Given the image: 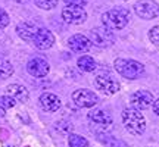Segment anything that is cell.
Here are the masks:
<instances>
[{
	"mask_svg": "<svg viewBox=\"0 0 159 147\" xmlns=\"http://www.w3.org/2000/svg\"><path fill=\"white\" fill-rule=\"evenodd\" d=\"M121 118H122V125L125 127V130L134 136H140L146 128V119L143 116V113L134 108L124 109Z\"/></svg>",
	"mask_w": 159,
	"mask_h": 147,
	"instance_id": "1",
	"label": "cell"
},
{
	"mask_svg": "<svg viewBox=\"0 0 159 147\" xmlns=\"http://www.w3.org/2000/svg\"><path fill=\"white\" fill-rule=\"evenodd\" d=\"M130 21V12L124 7H114L102 15L103 27L108 29H122Z\"/></svg>",
	"mask_w": 159,
	"mask_h": 147,
	"instance_id": "2",
	"label": "cell"
},
{
	"mask_svg": "<svg viewBox=\"0 0 159 147\" xmlns=\"http://www.w3.org/2000/svg\"><path fill=\"white\" fill-rule=\"evenodd\" d=\"M114 66L115 71L127 79H137L144 74V65L134 59H116Z\"/></svg>",
	"mask_w": 159,
	"mask_h": 147,
	"instance_id": "3",
	"label": "cell"
},
{
	"mask_svg": "<svg viewBox=\"0 0 159 147\" xmlns=\"http://www.w3.org/2000/svg\"><path fill=\"white\" fill-rule=\"evenodd\" d=\"M89 40H90L91 44L97 46L100 49H106V47L114 44L115 35L106 27H97V28H93L89 33Z\"/></svg>",
	"mask_w": 159,
	"mask_h": 147,
	"instance_id": "4",
	"label": "cell"
},
{
	"mask_svg": "<svg viewBox=\"0 0 159 147\" xmlns=\"http://www.w3.org/2000/svg\"><path fill=\"white\" fill-rule=\"evenodd\" d=\"M134 12L142 19H155L159 16V3L155 0H139L134 3Z\"/></svg>",
	"mask_w": 159,
	"mask_h": 147,
	"instance_id": "5",
	"label": "cell"
},
{
	"mask_svg": "<svg viewBox=\"0 0 159 147\" xmlns=\"http://www.w3.org/2000/svg\"><path fill=\"white\" fill-rule=\"evenodd\" d=\"M94 85L96 88L103 94H108V96H112L115 93H118L121 90V85L114 77L111 75H106V74H99L96 78H94Z\"/></svg>",
	"mask_w": 159,
	"mask_h": 147,
	"instance_id": "6",
	"label": "cell"
},
{
	"mask_svg": "<svg viewBox=\"0 0 159 147\" xmlns=\"http://www.w3.org/2000/svg\"><path fill=\"white\" fill-rule=\"evenodd\" d=\"M72 102L78 106V108H93L97 105V96L96 93H93L91 90H87V88H80V90H75L72 93Z\"/></svg>",
	"mask_w": 159,
	"mask_h": 147,
	"instance_id": "7",
	"label": "cell"
},
{
	"mask_svg": "<svg viewBox=\"0 0 159 147\" xmlns=\"http://www.w3.org/2000/svg\"><path fill=\"white\" fill-rule=\"evenodd\" d=\"M62 19L71 25H80L85 22L87 12L84 11V7H80V6H66L62 11Z\"/></svg>",
	"mask_w": 159,
	"mask_h": 147,
	"instance_id": "8",
	"label": "cell"
},
{
	"mask_svg": "<svg viewBox=\"0 0 159 147\" xmlns=\"http://www.w3.org/2000/svg\"><path fill=\"white\" fill-rule=\"evenodd\" d=\"M33 44L37 49H50L55 44V35L50 29L47 28H35V33L33 35Z\"/></svg>",
	"mask_w": 159,
	"mask_h": 147,
	"instance_id": "9",
	"label": "cell"
},
{
	"mask_svg": "<svg viewBox=\"0 0 159 147\" xmlns=\"http://www.w3.org/2000/svg\"><path fill=\"white\" fill-rule=\"evenodd\" d=\"M27 71H28V74H31L33 77H35V78H43V77H46V75L49 74L50 65H49V62L46 60L44 57L37 56V57H33V59L27 63Z\"/></svg>",
	"mask_w": 159,
	"mask_h": 147,
	"instance_id": "10",
	"label": "cell"
},
{
	"mask_svg": "<svg viewBox=\"0 0 159 147\" xmlns=\"http://www.w3.org/2000/svg\"><path fill=\"white\" fill-rule=\"evenodd\" d=\"M133 108L137 110H143V109H148L152 102H153V96L152 93L148 90H139L136 93H133V96L130 99Z\"/></svg>",
	"mask_w": 159,
	"mask_h": 147,
	"instance_id": "11",
	"label": "cell"
},
{
	"mask_svg": "<svg viewBox=\"0 0 159 147\" xmlns=\"http://www.w3.org/2000/svg\"><path fill=\"white\" fill-rule=\"evenodd\" d=\"M68 46L71 50L78 51V53H85V51L90 50L91 43L89 37H85L83 34H74L68 40Z\"/></svg>",
	"mask_w": 159,
	"mask_h": 147,
	"instance_id": "12",
	"label": "cell"
},
{
	"mask_svg": "<svg viewBox=\"0 0 159 147\" xmlns=\"http://www.w3.org/2000/svg\"><path fill=\"white\" fill-rule=\"evenodd\" d=\"M40 105H41V108L47 110V112H56L57 109H61L62 106V102H61V99L56 96V94H53V93H43L41 96H40Z\"/></svg>",
	"mask_w": 159,
	"mask_h": 147,
	"instance_id": "13",
	"label": "cell"
},
{
	"mask_svg": "<svg viewBox=\"0 0 159 147\" xmlns=\"http://www.w3.org/2000/svg\"><path fill=\"white\" fill-rule=\"evenodd\" d=\"M6 94L9 97H12L16 103H25L30 97L28 90L24 85H19V84H11L6 88Z\"/></svg>",
	"mask_w": 159,
	"mask_h": 147,
	"instance_id": "14",
	"label": "cell"
},
{
	"mask_svg": "<svg viewBox=\"0 0 159 147\" xmlns=\"http://www.w3.org/2000/svg\"><path fill=\"white\" fill-rule=\"evenodd\" d=\"M89 119H90L93 124H97V125H111L112 124V115L103 109H91L89 112Z\"/></svg>",
	"mask_w": 159,
	"mask_h": 147,
	"instance_id": "15",
	"label": "cell"
},
{
	"mask_svg": "<svg viewBox=\"0 0 159 147\" xmlns=\"http://www.w3.org/2000/svg\"><path fill=\"white\" fill-rule=\"evenodd\" d=\"M16 33L24 41H31V40H33V35H34V33H35V27L30 22H21L16 27Z\"/></svg>",
	"mask_w": 159,
	"mask_h": 147,
	"instance_id": "16",
	"label": "cell"
},
{
	"mask_svg": "<svg viewBox=\"0 0 159 147\" xmlns=\"http://www.w3.org/2000/svg\"><path fill=\"white\" fill-rule=\"evenodd\" d=\"M78 68L81 71H84V72H91V71H94L96 69V62H94V59L91 56H81L78 59Z\"/></svg>",
	"mask_w": 159,
	"mask_h": 147,
	"instance_id": "17",
	"label": "cell"
},
{
	"mask_svg": "<svg viewBox=\"0 0 159 147\" xmlns=\"http://www.w3.org/2000/svg\"><path fill=\"white\" fill-rule=\"evenodd\" d=\"M13 74V65L6 59H0V78L6 79Z\"/></svg>",
	"mask_w": 159,
	"mask_h": 147,
	"instance_id": "18",
	"label": "cell"
},
{
	"mask_svg": "<svg viewBox=\"0 0 159 147\" xmlns=\"http://www.w3.org/2000/svg\"><path fill=\"white\" fill-rule=\"evenodd\" d=\"M68 143L69 147H89V141L78 134H69Z\"/></svg>",
	"mask_w": 159,
	"mask_h": 147,
	"instance_id": "19",
	"label": "cell"
},
{
	"mask_svg": "<svg viewBox=\"0 0 159 147\" xmlns=\"http://www.w3.org/2000/svg\"><path fill=\"white\" fill-rule=\"evenodd\" d=\"M34 3L39 6L40 9L50 11V9H53V7H56L57 0H34Z\"/></svg>",
	"mask_w": 159,
	"mask_h": 147,
	"instance_id": "20",
	"label": "cell"
},
{
	"mask_svg": "<svg viewBox=\"0 0 159 147\" xmlns=\"http://www.w3.org/2000/svg\"><path fill=\"white\" fill-rule=\"evenodd\" d=\"M16 105V102L12 99V97H9L7 94H5V96H0V108L2 109H11V108H13Z\"/></svg>",
	"mask_w": 159,
	"mask_h": 147,
	"instance_id": "21",
	"label": "cell"
},
{
	"mask_svg": "<svg viewBox=\"0 0 159 147\" xmlns=\"http://www.w3.org/2000/svg\"><path fill=\"white\" fill-rule=\"evenodd\" d=\"M149 38H150V41L155 46H159V25L152 27V28L149 29Z\"/></svg>",
	"mask_w": 159,
	"mask_h": 147,
	"instance_id": "22",
	"label": "cell"
},
{
	"mask_svg": "<svg viewBox=\"0 0 159 147\" xmlns=\"http://www.w3.org/2000/svg\"><path fill=\"white\" fill-rule=\"evenodd\" d=\"M9 25V16L2 7H0V28H6Z\"/></svg>",
	"mask_w": 159,
	"mask_h": 147,
	"instance_id": "23",
	"label": "cell"
},
{
	"mask_svg": "<svg viewBox=\"0 0 159 147\" xmlns=\"http://www.w3.org/2000/svg\"><path fill=\"white\" fill-rule=\"evenodd\" d=\"M66 6H80V7H84L87 0H63Z\"/></svg>",
	"mask_w": 159,
	"mask_h": 147,
	"instance_id": "24",
	"label": "cell"
},
{
	"mask_svg": "<svg viewBox=\"0 0 159 147\" xmlns=\"http://www.w3.org/2000/svg\"><path fill=\"white\" fill-rule=\"evenodd\" d=\"M152 109H153V112L159 116V99H156V100L152 102Z\"/></svg>",
	"mask_w": 159,
	"mask_h": 147,
	"instance_id": "25",
	"label": "cell"
},
{
	"mask_svg": "<svg viewBox=\"0 0 159 147\" xmlns=\"http://www.w3.org/2000/svg\"><path fill=\"white\" fill-rule=\"evenodd\" d=\"M5 115H6V110L0 108V116H5Z\"/></svg>",
	"mask_w": 159,
	"mask_h": 147,
	"instance_id": "26",
	"label": "cell"
}]
</instances>
